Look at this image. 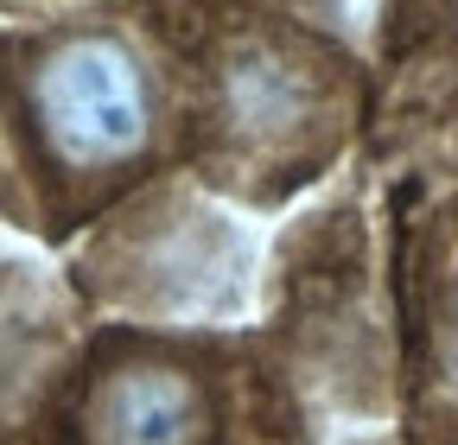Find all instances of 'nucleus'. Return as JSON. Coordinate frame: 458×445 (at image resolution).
Wrapping results in <instances>:
<instances>
[{
	"label": "nucleus",
	"mask_w": 458,
	"mask_h": 445,
	"mask_svg": "<svg viewBox=\"0 0 458 445\" xmlns=\"http://www.w3.org/2000/svg\"><path fill=\"white\" fill-rule=\"evenodd\" d=\"M229 108L249 128H280L300 108V89L280 64H249V71H229Z\"/></svg>",
	"instance_id": "3"
},
{
	"label": "nucleus",
	"mask_w": 458,
	"mask_h": 445,
	"mask_svg": "<svg viewBox=\"0 0 458 445\" xmlns=\"http://www.w3.org/2000/svg\"><path fill=\"white\" fill-rule=\"evenodd\" d=\"M38 122L71 165H114L147 140V83L114 38H77L38 71Z\"/></svg>",
	"instance_id": "1"
},
{
	"label": "nucleus",
	"mask_w": 458,
	"mask_h": 445,
	"mask_svg": "<svg viewBox=\"0 0 458 445\" xmlns=\"http://www.w3.org/2000/svg\"><path fill=\"white\" fill-rule=\"evenodd\" d=\"M77 432L83 445H210L216 407L185 363L128 357L89 382Z\"/></svg>",
	"instance_id": "2"
},
{
	"label": "nucleus",
	"mask_w": 458,
	"mask_h": 445,
	"mask_svg": "<svg viewBox=\"0 0 458 445\" xmlns=\"http://www.w3.org/2000/svg\"><path fill=\"white\" fill-rule=\"evenodd\" d=\"M439 357H445V382L458 388V312H452V324H445V350H439Z\"/></svg>",
	"instance_id": "4"
}]
</instances>
